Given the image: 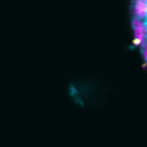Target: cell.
I'll list each match as a JSON object with an SVG mask.
<instances>
[{"label":"cell","instance_id":"obj_3","mask_svg":"<svg viewBox=\"0 0 147 147\" xmlns=\"http://www.w3.org/2000/svg\"><path fill=\"white\" fill-rule=\"evenodd\" d=\"M144 40H145V39H142V38H140V37H134V39L132 40V44H133L134 46H139V45L142 44Z\"/></svg>","mask_w":147,"mask_h":147},{"label":"cell","instance_id":"obj_2","mask_svg":"<svg viewBox=\"0 0 147 147\" xmlns=\"http://www.w3.org/2000/svg\"><path fill=\"white\" fill-rule=\"evenodd\" d=\"M134 14L139 18L147 17V1L146 0H136V2H134Z\"/></svg>","mask_w":147,"mask_h":147},{"label":"cell","instance_id":"obj_5","mask_svg":"<svg viewBox=\"0 0 147 147\" xmlns=\"http://www.w3.org/2000/svg\"><path fill=\"white\" fill-rule=\"evenodd\" d=\"M146 1H147V0H146Z\"/></svg>","mask_w":147,"mask_h":147},{"label":"cell","instance_id":"obj_4","mask_svg":"<svg viewBox=\"0 0 147 147\" xmlns=\"http://www.w3.org/2000/svg\"><path fill=\"white\" fill-rule=\"evenodd\" d=\"M142 54H144V57H145V60L147 61V45L144 47V51H142Z\"/></svg>","mask_w":147,"mask_h":147},{"label":"cell","instance_id":"obj_1","mask_svg":"<svg viewBox=\"0 0 147 147\" xmlns=\"http://www.w3.org/2000/svg\"><path fill=\"white\" fill-rule=\"evenodd\" d=\"M132 25H133V30H134V37H140V38L145 39L147 36V25L144 23V21H141V18L137 17L132 21Z\"/></svg>","mask_w":147,"mask_h":147}]
</instances>
